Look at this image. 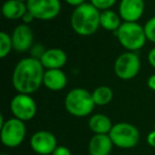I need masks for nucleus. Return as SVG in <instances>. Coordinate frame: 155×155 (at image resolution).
I'll return each mask as SVG.
<instances>
[{
    "instance_id": "nucleus-9",
    "label": "nucleus",
    "mask_w": 155,
    "mask_h": 155,
    "mask_svg": "<svg viewBox=\"0 0 155 155\" xmlns=\"http://www.w3.org/2000/svg\"><path fill=\"white\" fill-rule=\"evenodd\" d=\"M10 108L15 118L25 122L32 120L37 113L36 102L27 94H17L14 96L10 103Z\"/></svg>"
},
{
    "instance_id": "nucleus-12",
    "label": "nucleus",
    "mask_w": 155,
    "mask_h": 155,
    "mask_svg": "<svg viewBox=\"0 0 155 155\" xmlns=\"http://www.w3.org/2000/svg\"><path fill=\"white\" fill-rule=\"evenodd\" d=\"M144 0H120L119 15L123 21L137 22L144 12Z\"/></svg>"
},
{
    "instance_id": "nucleus-29",
    "label": "nucleus",
    "mask_w": 155,
    "mask_h": 155,
    "mask_svg": "<svg viewBox=\"0 0 155 155\" xmlns=\"http://www.w3.org/2000/svg\"><path fill=\"white\" fill-rule=\"evenodd\" d=\"M19 1H24V2H27V1H28V0H19Z\"/></svg>"
},
{
    "instance_id": "nucleus-31",
    "label": "nucleus",
    "mask_w": 155,
    "mask_h": 155,
    "mask_svg": "<svg viewBox=\"0 0 155 155\" xmlns=\"http://www.w3.org/2000/svg\"><path fill=\"white\" fill-rule=\"evenodd\" d=\"M154 130H155V123H154Z\"/></svg>"
},
{
    "instance_id": "nucleus-14",
    "label": "nucleus",
    "mask_w": 155,
    "mask_h": 155,
    "mask_svg": "<svg viewBox=\"0 0 155 155\" xmlns=\"http://www.w3.org/2000/svg\"><path fill=\"white\" fill-rule=\"evenodd\" d=\"M68 79L62 69H46L43 85L51 91H63L67 86Z\"/></svg>"
},
{
    "instance_id": "nucleus-15",
    "label": "nucleus",
    "mask_w": 155,
    "mask_h": 155,
    "mask_svg": "<svg viewBox=\"0 0 155 155\" xmlns=\"http://www.w3.org/2000/svg\"><path fill=\"white\" fill-rule=\"evenodd\" d=\"M113 147L114 143L108 134H94L88 143V154L110 155Z\"/></svg>"
},
{
    "instance_id": "nucleus-4",
    "label": "nucleus",
    "mask_w": 155,
    "mask_h": 155,
    "mask_svg": "<svg viewBox=\"0 0 155 155\" xmlns=\"http://www.w3.org/2000/svg\"><path fill=\"white\" fill-rule=\"evenodd\" d=\"M119 44L127 51L136 52L140 50L147 43L144 28L138 22L123 21L116 31Z\"/></svg>"
},
{
    "instance_id": "nucleus-10",
    "label": "nucleus",
    "mask_w": 155,
    "mask_h": 155,
    "mask_svg": "<svg viewBox=\"0 0 155 155\" xmlns=\"http://www.w3.org/2000/svg\"><path fill=\"white\" fill-rule=\"evenodd\" d=\"M30 148L37 155H52L58 146L53 133L46 130L37 131L30 138Z\"/></svg>"
},
{
    "instance_id": "nucleus-26",
    "label": "nucleus",
    "mask_w": 155,
    "mask_h": 155,
    "mask_svg": "<svg viewBox=\"0 0 155 155\" xmlns=\"http://www.w3.org/2000/svg\"><path fill=\"white\" fill-rule=\"evenodd\" d=\"M35 18H34V16L32 15V14L30 13L29 11H27V13L24 15V17L21 18V20H22V24H26V25H30L31 22L34 20Z\"/></svg>"
},
{
    "instance_id": "nucleus-16",
    "label": "nucleus",
    "mask_w": 155,
    "mask_h": 155,
    "mask_svg": "<svg viewBox=\"0 0 155 155\" xmlns=\"http://www.w3.org/2000/svg\"><path fill=\"white\" fill-rule=\"evenodd\" d=\"M27 11H28L27 2L19 0H7L1 8L2 15L9 20L21 19Z\"/></svg>"
},
{
    "instance_id": "nucleus-8",
    "label": "nucleus",
    "mask_w": 155,
    "mask_h": 155,
    "mask_svg": "<svg viewBox=\"0 0 155 155\" xmlns=\"http://www.w3.org/2000/svg\"><path fill=\"white\" fill-rule=\"evenodd\" d=\"M27 8L35 19L48 21L58 17L62 5L60 0H28Z\"/></svg>"
},
{
    "instance_id": "nucleus-2",
    "label": "nucleus",
    "mask_w": 155,
    "mask_h": 155,
    "mask_svg": "<svg viewBox=\"0 0 155 155\" xmlns=\"http://www.w3.org/2000/svg\"><path fill=\"white\" fill-rule=\"evenodd\" d=\"M101 11L91 2H85L73 10L70 17L72 30L80 36H91L100 28Z\"/></svg>"
},
{
    "instance_id": "nucleus-20",
    "label": "nucleus",
    "mask_w": 155,
    "mask_h": 155,
    "mask_svg": "<svg viewBox=\"0 0 155 155\" xmlns=\"http://www.w3.org/2000/svg\"><path fill=\"white\" fill-rule=\"evenodd\" d=\"M13 49V41L11 35L2 31L0 32V58H5L11 53Z\"/></svg>"
},
{
    "instance_id": "nucleus-24",
    "label": "nucleus",
    "mask_w": 155,
    "mask_h": 155,
    "mask_svg": "<svg viewBox=\"0 0 155 155\" xmlns=\"http://www.w3.org/2000/svg\"><path fill=\"white\" fill-rule=\"evenodd\" d=\"M148 62L153 68L155 69V47H153L152 49L149 51L148 53Z\"/></svg>"
},
{
    "instance_id": "nucleus-13",
    "label": "nucleus",
    "mask_w": 155,
    "mask_h": 155,
    "mask_svg": "<svg viewBox=\"0 0 155 155\" xmlns=\"http://www.w3.org/2000/svg\"><path fill=\"white\" fill-rule=\"evenodd\" d=\"M39 61L45 69H62L67 63V54L60 48H50L44 50Z\"/></svg>"
},
{
    "instance_id": "nucleus-5",
    "label": "nucleus",
    "mask_w": 155,
    "mask_h": 155,
    "mask_svg": "<svg viewBox=\"0 0 155 155\" xmlns=\"http://www.w3.org/2000/svg\"><path fill=\"white\" fill-rule=\"evenodd\" d=\"M27 135L26 122L15 117L5 120L0 124V139L8 148H17L24 142Z\"/></svg>"
},
{
    "instance_id": "nucleus-25",
    "label": "nucleus",
    "mask_w": 155,
    "mask_h": 155,
    "mask_svg": "<svg viewBox=\"0 0 155 155\" xmlns=\"http://www.w3.org/2000/svg\"><path fill=\"white\" fill-rule=\"evenodd\" d=\"M147 142H148V144L150 147L155 148V130L151 131L148 134V136H147Z\"/></svg>"
},
{
    "instance_id": "nucleus-30",
    "label": "nucleus",
    "mask_w": 155,
    "mask_h": 155,
    "mask_svg": "<svg viewBox=\"0 0 155 155\" xmlns=\"http://www.w3.org/2000/svg\"><path fill=\"white\" fill-rule=\"evenodd\" d=\"M1 155H11V154H7V153H3V154H1Z\"/></svg>"
},
{
    "instance_id": "nucleus-23",
    "label": "nucleus",
    "mask_w": 155,
    "mask_h": 155,
    "mask_svg": "<svg viewBox=\"0 0 155 155\" xmlns=\"http://www.w3.org/2000/svg\"><path fill=\"white\" fill-rule=\"evenodd\" d=\"M52 155H72L71 151L65 146H58L53 151Z\"/></svg>"
},
{
    "instance_id": "nucleus-21",
    "label": "nucleus",
    "mask_w": 155,
    "mask_h": 155,
    "mask_svg": "<svg viewBox=\"0 0 155 155\" xmlns=\"http://www.w3.org/2000/svg\"><path fill=\"white\" fill-rule=\"evenodd\" d=\"M144 32H146L147 39L151 43L155 44V16L151 17L144 25Z\"/></svg>"
},
{
    "instance_id": "nucleus-28",
    "label": "nucleus",
    "mask_w": 155,
    "mask_h": 155,
    "mask_svg": "<svg viewBox=\"0 0 155 155\" xmlns=\"http://www.w3.org/2000/svg\"><path fill=\"white\" fill-rule=\"evenodd\" d=\"M65 2L68 3L69 5H71V7H80V5H82L83 3H85L86 1L85 0H64Z\"/></svg>"
},
{
    "instance_id": "nucleus-22",
    "label": "nucleus",
    "mask_w": 155,
    "mask_h": 155,
    "mask_svg": "<svg viewBox=\"0 0 155 155\" xmlns=\"http://www.w3.org/2000/svg\"><path fill=\"white\" fill-rule=\"evenodd\" d=\"M117 0H91V3L99 11L110 10L116 5Z\"/></svg>"
},
{
    "instance_id": "nucleus-19",
    "label": "nucleus",
    "mask_w": 155,
    "mask_h": 155,
    "mask_svg": "<svg viewBox=\"0 0 155 155\" xmlns=\"http://www.w3.org/2000/svg\"><path fill=\"white\" fill-rule=\"evenodd\" d=\"M91 95H93V99L96 105L105 106L112 102L114 98V91L107 85H101L94 89Z\"/></svg>"
},
{
    "instance_id": "nucleus-11",
    "label": "nucleus",
    "mask_w": 155,
    "mask_h": 155,
    "mask_svg": "<svg viewBox=\"0 0 155 155\" xmlns=\"http://www.w3.org/2000/svg\"><path fill=\"white\" fill-rule=\"evenodd\" d=\"M11 37L13 41V49L19 53H24L33 46L34 32L29 25L20 24L13 30Z\"/></svg>"
},
{
    "instance_id": "nucleus-27",
    "label": "nucleus",
    "mask_w": 155,
    "mask_h": 155,
    "mask_svg": "<svg viewBox=\"0 0 155 155\" xmlns=\"http://www.w3.org/2000/svg\"><path fill=\"white\" fill-rule=\"evenodd\" d=\"M147 85H148V87L151 89V91H155V73L151 74L150 77L148 78V81H147Z\"/></svg>"
},
{
    "instance_id": "nucleus-3",
    "label": "nucleus",
    "mask_w": 155,
    "mask_h": 155,
    "mask_svg": "<svg viewBox=\"0 0 155 155\" xmlns=\"http://www.w3.org/2000/svg\"><path fill=\"white\" fill-rule=\"evenodd\" d=\"M65 110L71 116L83 118L93 113L96 104L93 95L84 88H73L68 91L64 100Z\"/></svg>"
},
{
    "instance_id": "nucleus-6",
    "label": "nucleus",
    "mask_w": 155,
    "mask_h": 155,
    "mask_svg": "<svg viewBox=\"0 0 155 155\" xmlns=\"http://www.w3.org/2000/svg\"><path fill=\"white\" fill-rule=\"evenodd\" d=\"M110 137L115 147L119 149H133L138 144L140 133L132 123L119 122L113 125Z\"/></svg>"
},
{
    "instance_id": "nucleus-7",
    "label": "nucleus",
    "mask_w": 155,
    "mask_h": 155,
    "mask_svg": "<svg viewBox=\"0 0 155 155\" xmlns=\"http://www.w3.org/2000/svg\"><path fill=\"white\" fill-rule=\"evenodd\" d=\"M141 63L135 52L127 51L117 56L114 63L115 74L123 81L132 80L139 73Z\"/></svg>"
},
{
    "instance_id": "nucleus-18",
    "label": "nucleus",
    "mask_w": 155,
    "mask_h": 155,
    "mask_svg": "<svg viewBox=\"0 0 155 155\" xmlns=\"http://www.w3.org/2000/svg\"><path fill=\"white\" fill-rule=\"evenodd\" d=\"M121 17L119 13L113 11V10H104L101 11L100 14V27L106 31L116 32L121 26Z\"/></svg>"
},
{
    "instance_id": "nucleus-17",
    "label": "nucleus",
    "mask_w": 155,
    "mask_h": 155,
    "mask_svg": "<svg viewBox=\"0 0 155 155\" xmlns=\"http://www.w3.org/2000/svg\"><path fill=\"white\" fill-rule=\"evenodd\" d=\"M113 125L110 118L104 114H95L88 120V127L94 134H110Z\"/></svg>"
},
{
    "instance_id": "nucleus-32",
    "label": "nucleus",
    "mask_w": 155,
    "mask_h": 155,
    "mask_svg": "<svg viewBox=\"0 0 155 155\" xmlns=\"http://www.w3.org/2000/svg\"><path fill=\"white\" fill-rule=\"evenodd\" d=\"M125 155H127V154H125Z\"/></svg>"
},
{
    "instance_id": "nucleus-1",
    "label": "nucleus",
    "mask_w": 155,
    "mask_h": 155,
    "mask_svg": "<svg viewBox=\"0 0 155 155\" xmlns=\"http://www.w3.org/2000/svg\"><path fill=\"white\" fill-rule=\"evenodd\" d=\"M46 69L39 58H21L14 67L12 73V85L18 94L35 93L43 85L44 74Z\"/></svg>"
}]
</instances>
